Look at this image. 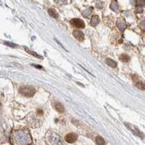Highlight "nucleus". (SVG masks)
I'll list each match as a JSON object with an SVG mask.
<instances>
[{"instance_id": "6", "label": "nucleus", "mask_w": 145, "mask_h": 145, "mask_svg": "<svg viewBox=\"0 0 145 145\" xmlns=\"http://www.w3.org/2000/svg\"><path fill=\"white\" fill-rule=\"evenodd\" d=\"M106 63L109 65V66L112 67V68H116V66H117V64H116V62H115V61L111 60L110 58H107V59H106Z\"/></svg>"}, {"instance_id": "10", "label": "nucleus", "mask_w": 145, "mask_h": 145, "mask_svg": "<svg viewBox=\"0 0 145 145\" xmlns=\"http://www.w3.org/2000/svg\"><path fill=\"white\" fill-rule=\"evenodd\" d=\"M96 143L98 144H105V141L104 140L100 137V136H98L97 138H96Z\"/></svg>"}, {"instance_id": "11", "label": "nucleus", "mask_w": 145, "mask_h": 145, "mask_svg": "<svg viewBox=\"0 0 145 145\" xmlns=\"http://www.w3.org/2000/svg\"><path fill=\"white\" fill-rule=\"evenodd\" d=\"M26 50L30 54V55H34V57H37V58H40V59H42V57H40V55H38L37 54H36L35 52H31V51H29V50H28L27 49H26Z\"/></svg>"}, {"instance_id": "7", "label": "nucleus", "mask_w": 145, "mask_h": 145, "mask_svg": "<svg viewBox=\"0 0 145 145\" xmlns=\"http://www.w3.org/2000/svg\"><path fill=\"white\" fill-rule=\"evenodd\" d=\"M48 12H49V14H50L52 17H53V18H58V12H57L55 10H53V9H49V10H48Z\"/></svg>"}, {"instance_id": "9", "label": "nucleus", "mask_w": 145, "mask_h": 145, "mask_svg": "<svg viewBox=\"0 0 145 145\" xmlns=\"http://www.w3.org/2000/svg\"><path fill=\"white\" fill-rule=\"evenodd\" d=\"M136 86L140 89H145V84L144 83L141 82V81H139V82H136Z\"/></svg>"}, {"instance_id": "1", "label": "nucleus", "mask_w": 145, "mask_h": 145, "mask_svg": "<svg viewBox=\"0 0 145 145\" xmlns=\"http://www.w3.org/2000/svg\"><path fill=\"white\" fill-rule=\"evenodd\" d=\"M35 89L32 86H22L19 89L20 94L27 97L33 96L35 94Z\"/></svg>"}, {"instance_id": "5", "label": "nucleus", "mask_w": 145, "mask_h": 145, "mask_svg": "<svg viewBox=\"0 0 145 145\" xmlns=\"http://www.w3.org/2000/svg\"><path fill=\"white\" fill-rule=\"evenodd\" d=\"M54 107H55V109L58 112H64V106L61 105V103L59 102H55V104H54Z\"/></svg>"}, {"instance_id": "2", "label": "nucleus", "mask_w": 145, "mask_h": 145, "mask_svg": "<svg viewBox=\"0 0 145 145\" xmlns=\"http://www.w3.org/2000/svg\"><path fill=\"white\" fill-rule=\"evenodd\" d=\"M70 23L72 25H74L76 28H85V23L84 22L80 19H77V18H75V19H72L70 21Z\"/></svg>"}, {"instance_id": "8", "label": "nucleus", "mask_w": 145, "mask_h": 145, "mask_svg": "<svg viewBox=\"0 0 145 145\" xmlns=\"http://www.w3.org/2000/svg\"><path fill=\"white\" fill-rule=\"evenodd\" d=\"M130 59V57L128 56L127 55H125V54H123V55H120V60L122 61V62H128V60Z\"/></svg>"}, {"instance_id": "3", "label": "nucleus", "mask_w": 145, "mask_h": 145, "mask_svg": "<svg viewBox=\"0 0 145 145\" xmlns=\"http://www.w3.org/2000/svg\"><path fill=\"white\" fill-rule=\"evenodd\" d=\"M77 139V136L75 134V133H70L68 134L65 136L66 141H67L68 143H75V141Z\"/></svg>"}, {"instance_id": "12", "label": "nucleus", "mask_w": 145, "mask_h": 145, "mask_svg": "<svg viewBox=\"0 0 145 145\" xmlns=\"http://www.w3.org/2000/svg\"><path fill=\"white\" fill-rule=\"evenodd\" d=\"M37 113H38L39 115H42V110H37Z\"/></svg>"}, {"instance_id": "4", "label": "nucleus", "mask_w": 145, "mask_h": 145, "mask_svg": "<svg viewBox=\"0 0 145 145\" xmlns=\"http://www.w3.org/2000/svg\"><path fill=\"white\" fill-rule=\"evenodd\" d=\"M73 34L75 36V38H76L77 39H78L79 41H82L84 39V34H83L82 32L80 31V30H75L74 33H73Z\"/></svg>"}]
</instances>
